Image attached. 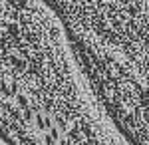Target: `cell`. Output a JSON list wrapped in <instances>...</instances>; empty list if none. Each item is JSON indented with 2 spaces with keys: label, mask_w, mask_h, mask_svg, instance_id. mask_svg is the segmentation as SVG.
Returning a JSON list of instances; mask_svg holds the SVG:
<instances>
[{
  "label": "cell",
  "mask_w": 149,
  "mask_h": 145,
  "mask_svg": "<svg viewBox=\"0 0 149 145\" xmlns=\"http://www.w3.org/2000/svg\"><path fill=\"white\" fill-rule=\"evenodd\" d=\"M0 139L6 145H131L95 98L44 0H0Z\"/></svg>",
  "instance_id": "1"
},
{
  "label": "cell",
  "mask_w": 149,
  "mask_h": 145,
  "mask_svg": "<svg viewBox=\"0 0 149 145\" xmlns=\"http://www.w3.org/2000/svg\"><path fill=\"white\" fill-rule=\"evenodd\" d=\"M72 44L105 62L149 112V0H44Z\"/></svg>",
  "instance_id": "2"
}]
</instances>
